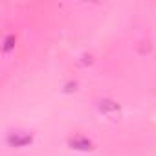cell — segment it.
Here are the masks:
<instances>
[{"mask_svg":"<svg viewBox=\"0 0 156 156\" xmlns=\"http://www.w3.org/2000/svg\"><path fill=\"white\" fill-rule=\"evenodd\" d=\"M98 108H99V112H101L105 118H108L110 121H118V119L121 118V107H119L114 99H110V98L99 99V101H98Z\"/></svg>","mask_w":156,"mask_h":156,"instance_id":"6da1fadb","label":"cell"},{"mask_svg":"<svg viewBox=\"0 0 156 156\" xmlns=\"http://www.w3.org/2000/svg\"><path fill=\"white\" fill-rule=\"evenodd\" d=\"M33 141V134L26 132V130H15L8 136V143L11 147H26Z\"/></svg>","mask_w":156,"mask_h":156,"instance_id":"7a4b0ae2","label":"cell"},{"mask_svg":"<svg viewBox=\"0 0 156 156\" xmlns=\"http://www.w3.org/2000/svg\"><path fill=\"white\" fill-rule=\"evenodd\" d=\"M68 145L75 151H92L94 149V143L88 140V138H83V136H73L68 140Z\"/></svg>","mask_w":156,"mask_h":156,"instance_id":"3957f363","label":"cell"},{"mask_svg":"<svg viewBox=\"0 0 156 156\" xmlns=\"http://www.w3.org/2000/svg\"><path fill=\"white\" fill-rule=\"evenodd\" d=\"M15 35L11 33V35H6V39H4V44H2V51H4V55H8L13 48H15Z\"/></svg>","mask_w":156,"mask_h":156,"instance_id":"277c9868","label":"cell"}]
</instances>
